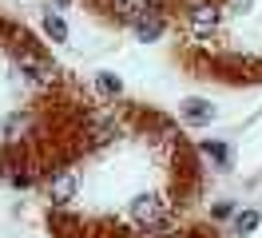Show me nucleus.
Instances as JSON below:
<instances>
[{
	"label": "nucleus",
	"instance_id": "f257e3e1",
	"mask_svg": "<svg viewBox=\"0 0 262 238\" xmlns=\"http://www.w3.org/2000/svg\"><path fill=\"white\" fill-rule=\"evenodd\" d=\"M207 190L187 123L143 99L103 103L99 123L40 183L52 238H155L175 230Z\"/></svg>",
	"mask_w": 262,
	"mask_h": 238
},
{
	"label": "nucleus",
	"instance_id": "f03ea898",
	"mask_svg": "<svg viewBox=\"0 0 262 238\" xmlns=\"http://www.w3.org/2000/svg\"><path fill=\"white\" fill-rule=\"evenodd\" d=\"M103 103L52 44L0 12V183L40 187L80 151Z\"/></svg>",
	"mask_w": 262,
	"mask_h": 238
},
{
	"label": "nucleus",
	"instance_id": "7ed1b4c3",
	"mask_svg": "<svg viewBox=\"0 0 262 238\" xmlns=\"http://www.w3.org/2000/svg\"><path fill=\"white\" fill-rule=\"evenodd\" d=\"M167 40L191 79L262 88V0H187Z\"/></svg>",
	"mask_w": 262,
	"mask_h": 238
},
{
	"label": "nucleus",
	"instance_id": "20e7f679",
	"mask_svg": "<svg viewBox=\"0 0 262 238\" xmlns=\"http://www.w3.org/2000/svg\"><path fill=\"white\" fill-rule=\"evenodd\" d=\"M80 4L103 28L131 32L135 40L155 44V40L171 36V20L179 16L187 0H80Z\"/></svg>",
	"mask_w": 262,
	"mask_h": 238
},
{
	"label": "nucleus",
	"instance_id": "39448f33",
	"mask_svg": "<svg viewBox=\"0 0 262 238\" xmlns=\"http://www.w3.org/2000/svg\"><path fill=\"white\" fill-rule=\"evenodd\" d=\"M214 115H219V111L211 107V99H183L179 103V119L187 127H207Z\"/></svg>",
	"mask_w": 262,
	"mask_h": 238
},
{
	"label": "nucleus",
	"instance_id": "423d86ee",
	"mask_svg": "<svg viewBox=\"0 0 262 238\" xmlns=\"http://www.w3.org/2000/svg\"><path fill=\"white\" fill-rule=\"evenodd\" d=\"M155 238H223L214 222H191V226H175L167 234H155Z\"/></svg>",
	"mask_w": 262,
	"mask_h": 238
},
{
	"label": "nucleus",
	"instance_id": "0eeeda50",
	"mask_svg": "<svg viewBox=\"0 0 262 238\" xmlns=\"http://www.w3.org/2000/svg\"><path fill=\"white\" fill-rule=\"evenodd\" d=\"M92 92L99 95V103H115L123 88H119V76H112V72H99V76L92 79Z\"/></svg>",
	"mask_w": 262,
	"mask_h": 238
},
{
	"label": "nucleus",
	"instance_id": "6e6552de",
	"mask_svg": "<svg viewBox=\"0 0 262 238\" xmlns=\"http://www.w3.org/2000/svg\"><path fill=\"white\" fill-rule=\"evenodd\" d=\"M40 28H44V36H48L52 44H68V24H64V16H44L40 20Z\"/></svg>",
	"mask_w": 262,
	"mask_h": 238
},
{
	"label": "nucleus",
	"instance_id": "1a4fd4ad",
	"mask_svg": "<svg viewBox=\"0 0 262 238\" xmlns=\"http://www.w3.org/2000/svg\"><path fill=\"white\" fill-rule=\"evenodd\" d=\"M258 222H262L258 210H238V214H234V234H254Z\"/></svg>",
	"mask_w": 262,
	"mask_h": 238
}]
</instances>
